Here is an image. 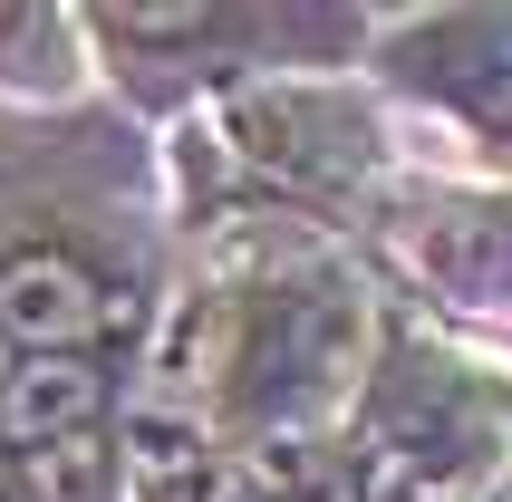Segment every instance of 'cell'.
<instances>
[{"label": "cell", "mask_w": 512, "mask_h": 502, "mask_svg": "<svg viewBox=\"0 0 512 502\" xmlns=\"http://www.w3.org/2000/svg\"><path fill=\"white\" fill-rule=\"evenodd\" d=\"M512 387L426 338H387L348 425V502H503Z\"/></svg>", "instance_id": "cell-1"}, {"label": "cell", "mask_w": 512, "mask_h": 502, "mask_svg": "<svg viewBox=\"0 0 512 502\" xmlns=\"http://www.w3.org/2000/svg\"><path fill=\"white\" fill-rule=\"evenodd\" d=\"M348 367H358V300L329 271H271L261 290L223 300L213 396L242 425H261V435L310 425L319 406L348 396Z\"/></svg>", "instance_id": "cell-2"}, {"label": "cell", "mask_w": 512, "mask_h": 502, "mask_svg": "<svg viewBox=\"0 0 512 502\" xmlns=\"http://www.w3.org/2000/svg\"><path fill=\"white\" fill-rule=\"evenodd\" d=\"M387 78L512 145V10H426L387 29Z\"/></svg>", "instance_id": "cell-3"}, {"label": "cell", "mask_w": 512, "mask_h": 502, "mask_svg": "<svg viewBox=\"0 0 512 502\" xmlns=\"http://www.w3.org/2000/svg\"><path fill=\"white\" fill-rule=\"evenodd\" d=\"M87 29L126 58V78H203L194 58L358 39V20H329V10H107V20H87Z\"/></svg>", "instance_id": "cell-4"}, {"label": "cell", "mask_w": 512, "mask_h": 502, "mask_svg": "<svg viewBox=\"0 0 512 502\" xmlns=\"http://www.w3.org/2000/svg\"><path fill=\"white\" fill-rule=\"evenodd\" d=\"M126 319L107 271L68 242H10L0 251V338L20 358H97Z\"/></svg>", "instance_id": "cell-5"}, {"label": "cell", "mask_w": 512, "mask_h": 502, "mask_svg": "<svg viewBox=\"0 0 512 502\" xmlns=\"http://www.w3.org/2000/svg\"><path fill=\"white\" fill-rule=\"evenodd\" d=\"M232 145L261 174L300 184V194H339V184H358L377 165L368 116L348 97H329V87H252V97H232Z\"/></svg>", "instance_id": "cell-6"}]
</instances>
